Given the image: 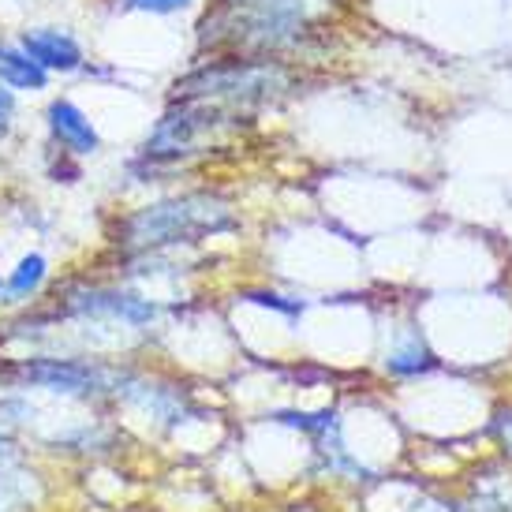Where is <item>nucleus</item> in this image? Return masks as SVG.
<instances>
[{
    "instance_id": "1",
    "label": "nucleus",
    "mask_w": 512,
    "mask_h": 512,
    "mask_svg": "<svg viewBox=\"0 0 512 512\" xmlns=\"http://www.w3.org/2000/svg\"><path fill=\"white\" fill-rule=\"evenodd\" d=\"M232 225L228 206L214 195H176V199H161L150 206H139L135 214L124 217V240L128 247L139 251H154V247H169V243H195L202 236L225 232Z\"/></svg>"
},
{
    "instance_id": "2",
    "label": "nucleus",
    "mask_w": 512,
    "mask_h": 512,
    "mask_svg": "<svg viewBox=\"0 0 512 512\" xmlns=\"http://www.w3.org/2000/svg\"><path fill=\"white\" fill-rule=\"evenodd\" d=\"M285 86V72L262 57H236L217 60V64H202L191 75L176 79L172 86V101H206V105H221V109H236V105H255V101H270L277 90Z\"/></svg>"
},
{
    "instance_id": "3",
    "label": "nucleus",
    "mask_w": 512,
    "mask_h": 512,
    "mask_svg": "<svg viewBox=\"0 0 512 512\" xmlns=\"http://www.w3.org/2000/svg\"><path fill=\"white\" fill-rule=\"evenodd\" d=\"M225 120L221 105H206V101H172L169 113L157 120L143 143L146 157H161V161H180V157L199 154L206 135H214Z\"/></svg>"
},
{
    "instance_id": "4",
    "label": "nucleus",
    "mask_w": 512,
    "mask_h": 512,
    "mask_svg": "<svg viewBox=\"0 0 512 512\" xmlns=\"http://www.w3.org/2000/svg\"><path fill=\"white\" fill-rule=\"evenodd\" d=\"M15 378L34 389H49L60 397H90V393H116L120 370L90 359H57V356H34L15 367Z\"/></svg>"
},
{
    "instance_id": "5",
    "label": "nucleus",
    "mask_w": 512,
    "mask_h": 512,
    "mask_svg": "<svg viewBox=\"0 0 512 512\" xmlns=\"http://www.w3.org/2000/svg\"><path fill=\"white\" fill-rule=\"evenodd\" d=\"M68 314L75 318H94V322H116L128 329H150L157 322L154 299L139 296V292H124V288H79L64 299Z\"/></svg>"
},
{
    "instance_id": "6",
    "label": "nucleus",
    "mask_w": 512,
    "mask_h": 512,
    "mask_svg": "<svg viewBox=\"0 0 512 512\" xmlns=\"http://www.w3.org/2000/svg\"><path fill=\"white\" fill-rule=\"evenodd\" d=\"M45 131H49V143L57 146L60 154L68 157H98L101 154V131L98 124L90 120L79 101L64 98H49L45 105Z\"/></svg>"
},
{
    "instance_id": "7",
    "label": "nucleus",
    "mask_w": 512,
    "mask_h": 512,
    "mask_svg": "<svg viewBox=\"0 0 512 512\" xmlns=\"http://www.w3.org/2000/svg\"><path fill=\"white\" fill-rule=\"evenodd\" d=\"M15 42L30 53V60H38L49 75H79L86 64V49L79 42V34L68 27H53V23H38V27H23Z\"/></svg>"
},
{
    "instance_id": "8",
    "label": "nucleus",
    "mask_w": 512,
    "mask_h": 512,
    "mask_svg": "<svg viewBox=\"0 0 512 512\" xmlns=\"http://www.w3.org/2000/svg\"><path fill=\"white\" fill-rule=\"evenodd\" d=\"M0 83L15 90L19 98L23 94H45L49 83H53V75L45 72L38 60H30V53L23 49L19 42H0Z\"/></svg>"
},
{
    "instance_id": "9",
    "label": "nucleus",
    "mask_w": 512,
    "mask_h": 512,
    "mask_svg": "<svg viewBox=\"0 0 512 512\" xmlns=\"http://www.w3.org/2000/svg\"><path fill=\"white\" fill-rule=\"evenodd\" d=\"M49 281V258L42 251H30L15 262V270L4 277V299L0 303H30Z\"/></svg>"
},
{
    "instance_id": "10",
    "label": "nucleus",
    "mask_w": 512,
    "mask_h": 512,
    "mask_svg": "<svg viewBox=\"0 0 512 512\" xmlns=\"http://www.w3.org/2000/svg\"><path fill=\"white\" fill-rule=\"evenodd\" d=\"M434 367V356L419 344V337H408V341L393 348L389 359H385V370L389 374H423V370Z\"/></svg>"
},
{
    "instance_id": "11",
    "label": "nucleus",
    "mask_w": 512,
    "mask_h": 512,
    "mask_svg": "<svg viewBox=\"0 0 512 512\" xmlns=\"http://www.w3.org/2000/svg\"><path fill=\"white\" fill-rule=\"evenodd\" d=\"M195 0H116V12H139V15H176L191 8Z\"/></svg>"
},
{
    "instance_id": "12",
    "label": "nucleus",
    "mask_w": 512,
    "mask_h": 512,
    "mask_svg": "<svg viewBox=\"0 0 512 512\" xmlns=\"http://www.w3.org/2000/svg\"><path fill=\"white\" fill-rule=\"evenodd\" d=\"M15 116H19V94L0 83V146L15 135Z\"/></svg>"
},
{
    "instance_id": "13",
    "label": "nucleus",
    "mask_w": 512,
    "mask_h": 512,
    "mask_svg": "<svg viewBox=\"0 0 512 512\" xmlns=\"http://www.w3.org/2000/svg\"><path fill=\"white\" fill-rule=\"evenodd\" d=\"M247 299H255V303H262V307H273V311H281V314H303V303H288L285 296H273V292H251Z\"/></svg>"
},
{
    "instance_id": "14",
    "label": "nucleus",
    "mask_w": 512,
    "mask_h": 512,
    "mask_svg": "<svg viewBox=\"0 0 512 512\" xmlns=\"http://www.w3.org/2000/svg\"><path fill=\"white\" fill-rule=\"evenodd\" d=\"M498 434H501V441L512 449V408L509 412H498Z\"/></svg>"
},
{
    "instance_id": "15",
    "label": "nucleus",
    "mask_w": 512,
    "mask_h": 512,
    "mask_svg": "<svg viewBox=\"0 0 512 512\" xmlns=\"http://www.w3.org/2000/svg\"><path fill=\"white\" fill-rule=\"evenodd\" d=\"M0 299H4V277H0Z\"/></svg>"
}]
</instances>
